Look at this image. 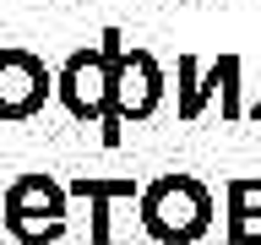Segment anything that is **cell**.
<instances>
[{
	"mask_svg": "<svg viewBox=\"0 0 261 245\" xmlns=\"http://www.w3.org/2000/svg\"><path fill=\"white\" fill-rule=\"evenodd\" d=\"M55 98L65 104L71 120H93L103 131V142H120V120H114V55L103 44L98 49H76L71 60L55 71Z\"/></svg>",
	"mask_w": 261,
	"mask_h": 245,
	"instance_id": "1",
	"label": "cell"
},
{
	"mask_svg": "<svg viewBox=\"0 0 261 245\" xmlns=\"http://www.w3.org/2000/svg\"><path fill=\"white\" fill-rule=\"evenodd\" d=\"M65 185L55 175H16L0 191V224L16 245H55L65 234Z\"/></svg>",
	"mask_w": 261,
	"mask_h": 245,
	"instance_id": "2",
	"label": "cell"
},
{
	"mask_svg": "<svg viewBox=\"0 0 261 245\" xmlns=\"http://www.w3.org/2000/svg\"><path fill=\"white\" fill-rule=\"evenodd\" d=\"M212 218V196L191 175H163L142 191V224L163 245H191Z\"/></svg>",
	"mask_w": 261,
	"mask_h": 245,
	"instance_id": "3",
	"label": "cell"
},
{
	"mask_svg": "<svg viewBox=\"0 0 261 245\" xmlns=\"http://www.w3.org/2000/svg\"><path fill=\"white\" fill-rule=\"evenodd\" d=\"M0 229H6V224H0Z\"/></svg>",
	"mask_w": 261,
	"mask_h": 245,
	"instance_id": "8",
	"label": "cell"
},
{
	"mask_svg": "<svg viewBox=\"0 0 261 245\" xmlns=\"http://www.w3.org/2000/svg\"><path fill=\"white\" fill-rule=\"evenodd\" d=\"M55 98V71L33 49L0 44V120H33Z\"/></svg>",
	"mask_w": 261,
	"mask_h": 245,
	"instance_id": "4",
	"label": "cell"
},
{
	"mask_svg": "<svg viewBox=\"0 0 261 245\" xmlns=\"http://www.w3.org/2000/svg\"><path fill=\"white\" fill-rule=\"evenodd\" d=\"M158 93H163V77L152 55H142V49L114 55V120H147L158 109Z\"/></svg>",
	"mask_w": 261,
	"mask_h": 245,
	"instance_id": "5",
	"label": "cell"
},
{
	"mask_svg": "<svg viewBox=\"0 0 261 245\" xmlns=\"http://www.w3.org/2000/svg\"><path fill=\"white\" fill-rule=\"evenodd\" d=\"M234 240H261V191L256 185H234Z\"/></svg>",
	"mask_w": 261,
	"mask_h": 245,
	"instance_id": "7",
	"label": "cell"
},
{
	"mask_svg": "<svg viewBox=\"0 0 261 245\" xmlns=\"http://www.w3.org/2000/svg\"><path fill=\"white\" fill-rule=\"evenodd\" d=\"M65 191L82 196V202L93 207V229H87V234H93V245H109V207L120 202V196H125V202L136 196V180H98V175H76Z\"/></svg>",
	"mask_w": 261,
	"mask_h": 245,
	"instance_id": "6",
	"label": "cell"
}]
</instances>
